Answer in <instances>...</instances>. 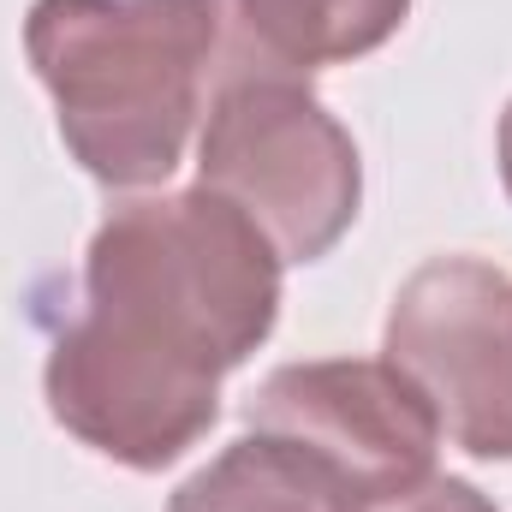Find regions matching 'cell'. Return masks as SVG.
Instances as JSON below:
<instances>
[{"label": "cell", "mask_w": 512, "mask_h": 512, "mask_svg": "<svg viewBox=\"0 0 512 512\" xmlns=\"http://www.w3.org/2000/svg\"><path fill=\"white\" fill-rule=\"evenodd\" d=\"M90 298L48 370L54 411L131 465H161L215 417V376L262 340L274 262L233 197L137 203L96 239Z\"/></svg>", "instance_id": "6da1fadb"}, {"label": "cell", "mask_w": 512, "mask_h": 512, "mask_svg": "<svg viewBox=\"0 0 512 512\" xmlns=\"http://www.w3.org/2000/svg\"><path fill=\"white\" fill-rule=\"evenodd\" d=\"M215 0H42L30 54L60 126L102 179H155L179 161Z\"/></svg>", "instance_id": "7a4b0ae2"}, {"label": "cell", "mask_w": 512, "mask_h": 512, "mask_svg": "<svg viewBox=\"0 0 512 512\" xmlns=\"http://www.w3.org/2000/svg\"><path fill=\"white\" fill-rule=\"evenodd\" d=\"M203 179L256 203L286 256H316L346 227L358 197L346 137L322 120L316 102L280 84H245L221 102L203 143Z\"/></svg>", "instance_id": "3957f363"}, {"label": "cell", "mask_w": 512, "mask_h": 512, "mask_svg": "<svg viewBox=\"0 0 512 512\" xmlns=\"http://www.w3.org/2000/svg\"><path fill=\"white\" fill-rule=\"evenodd\" d=\"M393 358L471 453H512V286L477 262H435L393 310Z\"/></svg>", "instance_id": "277c9868"}, {"label": "cell", "mask_w": 512, "mask_h": 512, "mask_svg": "<svg viewBox=\"0 0 512 512\" xmlns=\"http://www.w3.org/2000/svg\"><path fill=\"white\" fill-rule=\"evenodd\" d=\"M251 423L328 459L358 489V501H382L393 489H405L429 465V447H435L429 393L370 364L286 370L262 387Z\"/></svg>", "instance_id": "5b68a950"}, {"label": "cell", "mask_w": 512, "mask_h": 512, "mask_svg": "<svg viewBox=\"0 0 512 512\" xmlns=\"http://www.w3.org/2000/svg\"><path fill=\"white\" fill-rule=\"evenodd\" d=\"M358 489L298 441L262 435L203 471L173 512H358Z\"/></svg>", "instance_id": "8992f818"}, {"label": "cell", "mask_w": 512, "mask_h": 512, "mask_svg": "<svg viewBox=\"0 0 512 512\" xmlns=\"http://www.w3.org/2000/svg\"><path fill=\"white\" fill-rule=\"evenodd\" d=\"M405 0H245L251 30L286 60H340L376 48Z\"/></svg>", "instance_id": "52a82bcc"}, {"label": "cell", "mask_w": 512, "mask_h": 512, "mask_svg": "<svg viewBox=\"0 0 512 512\" xmlns=\"http://www.w3.org/2000/svg\"><path fill=\"white\" fill-rule=\"evenodd\" d=\"M358 512H489L465 483H423L417 495L411 489H393L382 501H364Z\"/></svg>", "instance_id": "ba28073f"}, {"label": "cell", "mask_w": 512, "mask_h": 512, "mask_svg": "<svg viewBox=\"0 0 512 512\" xmlns=\"http://www.w3.org/2000/svg\"><path fill=\"white\" fill-rule=\"evenodd\" d=\"M507 185H512V120H507Z\"/></svg>", "instance_id": "9c48e42d"}]
</instances>
